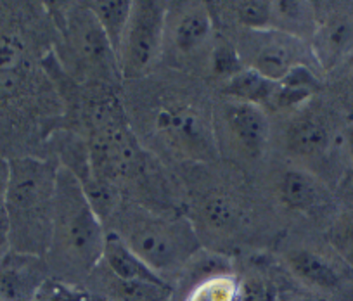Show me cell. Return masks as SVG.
I'll use <instances>...</instances> for the list:
<instances>
[{
	"mask_svg": "<svg viewBox=\"0 0 353 301\" xmlns=\"http://www.w3.org/2000/svg\"><path fill=\"white\" fill-rule=\"evenodd\" d=\"M104 241L103 222L88 203L80 180L68 168H57L49 253L70 276H87L103 260Z\"/></svg>",
	"mask_w": 353,
	"mask_h": 301,
	"instance_id": "6da1fadb",
	"label": "cell"
},
{
	"mask_svg": "<svg viewBox=\"0 0 353 301\" xmlns=\"http://www.w3.org/2000/svg\"><path fill=\"white\" fill-rule=\"evenodd\" d=\"M88 296L71 284L57 279H47L32 301H87Z\"/></svg>",
	"mask_w": 353,
	"mask_h": 301,
	"instance_id": "cb8c5ba5",
	"label": "cell"
},
{
	"mask_svg": "<svg viewBox=\"0 0 353 301\" xmlns=\"http://www.w3.org/2000/svg\"><path fill=\"white\" fill-rule=\"evenodd\" d=\"M166 21H172L168 28L170 42L182 56L196 54L212 37L213 21L206 6L189 4L188 8L179 9L173 19L166 12Z\"/></svg>",
	"mask_w": 353,
	"mask_h": 301,
	"instance_id": "9c48e42d",
	"label": "cell"
},
{
	"mask_svg": "<svg viewBox=\"0 0 353 301\" xmlns=\"http://www.w3.org/2000/svg\"><path fill=\"white\" fill-rule=\"evenodd\" d=\"M201 114L191 106L166 104L154 118L156 130L172 144L188 149L192 154H206L210 151V132Z\"/></svg>",
	"mask_w": 353,
	"mask_h": 301,
	"instance_id": "ba28073f",
	"label": "cell"
},
{
	"mask_svg": "<svg viewBox=\"0 0 353 301\" xmlns=\"http://www.w3.org/2000/svg\"><path fill=\"white\" fill-rule=\"evenodd\" d=\"M101 262H104L106 269L121 280L168 284L165 279H161L144 260L139 258V256L128 248L127 242H125L114 231H110L106 234L104 253Z\"/></svg>",
	"mask_w": 353,
	"mask_h": 301,
	"instance_id": "8fae6325",
	"label": "cell"
},
{
	"mask_svg": "<svg viewBox=\"0 0 353 301\" xmlns=\"http://www.w3.org/2000/svg\"><path fill=\"white\" fill-rule=\"evenodd\" d=\"M319 90V80L310 66L301 64L293 68L281 82H277L272 104L279 107H293L303 104Z\"/></svg>",
	"mask_w": 353,
	"mask_h": 301,
	"instance_id": "d6986e66",
	"label": "cell"
},
{
	"mask_svg": "<svg viewBox=\"0 0 353 301\" xmlns=\"http://www.w3.org/2000/svg\"><path fill=\"white\" fill-rule=\"evenodd\" d=\"M64 28L66 40L78 63L94 73L106 76H111L113 73L120 74L117 54L88 8L71 9L64 18Z\"/></svg>",
	"mask_w": 353,
	"mask_h": 301,
	"instance_id": "8992f818",
	"label": "cell"
},
{
	"mask_svg": "<svg viewBox=\"0 0 353 301\" xmlns=\"http://www.w3.org/2000/svg\"><path fill=\"white\" fill-rule=\"evenodd\" d=\"M239 279L230 272H216L196 280L184 301H237Z\"/></svg>",
	"mask_w": 353,
	"mask_h": 301,
	"instance_id": "ffe728a7",
	"label": "cell"
},
{
	"mask_svg": "<svg viewBox=\"0 0 353 301\" xmlns=\"http://www.w3.org/2000/svg\"><path fill=\"white\" fill-rule=\"evenodd\" d=\"M225 118L230 132L246 151L253 154L263 151L269 141V121L260 106L232 101L227 107Z\"/></svg>",
	"mask_w": 353,
	"mask_h": 301,
	"instance_id": "7c38bea8",
	"label": "cell"
},
{
	"mask_svg": "<svg viewBox=\"0 0 353 301\" xmlns=\"http://www.w3.org/2000/svg\"><path fill=\"white\" fill-rule=\"evenodd\" d=\"M277 82L265 79L256 71L244 68L237 74H234L232 79L225 82V94L232 97L234 101H241V103L254 104L260 106L261 104H270L274 99V92H276Z\"/></svg>",
	"mask_w": 353,
	"mask_h": 301,
	"instance_id": "ac0fdd59",
	"label": "cell"
},
{
	"mask_svg": "<svg viewBox=\"0 0 353 301\" xmlns=\"http://www.w3.org/2000/svg\"><path fill=\"white\" fill-rule=\"evenodd\" d=\"M9 165L6 211L11 222L12 249L43 256L49 253L52 239L57 168L37 158H21Z\"/></svg>",
	"mask_w": 353,
	"mask_h": 301,
	"instance_id": "7a4b0ae2",
	"label": "cell"
},
{
	"mask_svg": "<svg viewBox=\"0 0 353 301\" xmlns=\"http://www.w3.org/2000/svg\"><path fill=\"white\" fill-rule=\"evenodd\" d=\"M26 50L18 35L0 32V76L25 74Z\"/></svg>",
	"mask_w": 353,
	"mask_h": 301,
	"instance_id": "603a6c76",
	"label": "cell"
},
{
	"mask_svg": "<svg viewBox=\"0 0 353 301\" xmlns=\"http://www.w3.org/2000/svg\"><path fill=\"white\" fill-rule=\"evenodd\" d=\"M331 242L336 251L353 265V215L339 218L331 229Z\"/></svg>",
	"mask_w": 353,
	"mask_h": 301,
	"instance_id": "4316f807",
	"label": "cell"
},
{
	"mask_svg": "<svg viewBox=\"0 0 353 301\" xmlns=\"http://www.w3.org/2000/svg\"><path fill=\"white\" fill-rule=\"evenodd\" d=\"M43 256L11 251L0 260V301H32L47 277Z\"/></svg>",
	"mask_w": 353,
	"mask_h": 301,
	"instance_id": "52a82bcc",
	"label": "cell"
},
{
	"mask_svg": "<svg viewBox=\"0 0 353 301\" xmlns=\"http://www.w3.org/2000/svg\"><path fill=\"white\" fill-rule=\"evenodd\" d=\"M350 149H352V154H353V130L350 132Z\"/></svg>",
	"mask_w": 353,
	"mask_h": 301,
	"instance_id": "1f68e13d",
	"label": "cell"
},
{
	"mask_svg": "<svg viewBox=\"0 0 353 301\" xmlns=\"http://www.w3.org/2000/svg\"><path fill=\"white\" fill-rule=\"evenodd\" d=\"M281 201L293 211H310L324 199V191L310 174L303 170L284 172L279 184Z\"/></svg>",
	"mask_w": 353,
	"mask_h": 301,
	"instance_id": "9a60e30c",
	"label": "cell"
},
{
	"mask_svg": "<svg viewBox=\"0 0 353 301\" xmlns=\"http://www.w3.org/2000/svg\"><path fill=\"white\" fill-rule=\"evenodd\" d=\"M166 8L154 0H139L118 52V70L123 79H139L151 68L165 39Z\"/></svg>",
	"mask_w": 353,
	"mask_h": 301,
	"instance_id": "277c9868",
	"label": "cell"
},
{
	"mask_svg": "<svg viewBox=\"0 0 353 301\" xmlns=\"http://www.w3.org/2000/svg\"><path fill=\"white\" fill-rule=\"evenodd\" d=\"M9 178H11V165H9L8 160H2V158H0V209L6 208Z\"/></svg>",
	"mask_w": 353,
	"mask_h": 301,
	"instance_id": "f546056e",
	"label": "cell"
},
{
	"mask_svg": "<svg viewBox=\"0 0 353 301\" xmlns=\"http://www.w3.org/2000/svg\"><path fill=\"white\" fill-rule=\"evenodd\" d=\"M103 301H104V300H103Z\"/></svg>",
	"mask_w": 353,
	"mask_h": 301,
	"instance_id": "d6a6232c",
	"label": "cell"
},
{
	"mask_svg": "<svg viewBox=\"0 0 353 301\" xmlns=\"http://www.w3.org/2000/svg\"><path fill=\"white\" fill-rule=\"evenodd\" d=\"M237 23L248 28L250 32H261V30H272V2L265 0H246L236 2L232 8Z\"/></svg>",
	"mask_w": 353,
	"mask_h": 301,
	"instance_id": "7402d4cb",
	"label": "cell"
},
{
	"mask_svg": "<svg viewBox=\"0 0 353 301\" xmlns=\"http://www.w3.org/2000/svg\"><path fill=\"white\" fill-rule=\"evenodd\" d=\"M212 66L213 71L220 76H223L225 80L232 79L234 74H237L239 71L244 70L243 61H241L237 49L227 45V43H220L215 50H213L212 56Z\"/></svg>",
	"mask_w": 353,
	"mask_h": 301,
	"instance_id": "484cf974",
	"label": "cell"
},
{
	"mask_svg": "<svg viewBox=\"0 0 353 301\" xmlns=\"http://www.w3.org/2000/svg\"><path fill=\"white\" fill-rule=\"evenodd\" d=\"M284 258L291 273L315 293L334 291L339 286V273L317 253L308 249H291Z\"/></svg>",
	"mask_w": 353,
	"mask_h": 301,
	"instance_id": "5bb4252c",
	"label": "cell"
},
{
	"mask_svg": "<svg viewBox=\"0 0 353 301\" xmlns=\"http://www.w3.org/2000/svg\"><path fill=\"white\" fill-rule=\"evenodd\" d=\"M206 220L215 229H229L237 222V209L227 198H210L203 206Z\"/></svg>",
	"mask_w": 353,
	"mask_h": 301,
	"instance_id": "d4e9b609",
	"label": "cell"
},
{
	"mask_svg": "<svg viewBox=\"0 0 353 301\" xmlns=\"http://www.w3.org/2000/svg\"><path fill=\"white\" fill-rule=\"evenodd\" d=\"M314 57L324 68H332L353 49V18L332 14L314 28Z\"/></svg>",
	"mask_w": 353,
	"mask_h": 301,
	"instance_id": "30bf717a",
	"label": "cell"
},
{
	"mask_svg": "<svg viewBox=\"0 0 353 301\" xmlns=\"http://www.w3.org/2000/svg\"><path fill=\"white\" fill-rule=\"evenodd\" d=\"M94 282L104 301H170L173 293L170 284L121 280L108 269L94 272Z\"/></svg>",
	"mask_w": 353,
	"mask_h": 301,
	"instance_id": "4fadbf2b",
	"label": "cell"
},
{
	"mask_svg": "<svg viewBox=\"0 0 353 301\" xmlns=\"http://www.w3.org/2000/svg\"><path fill=\"white\" fill-rule=\"evenodd\" d=\"M329 141V128L317 118H300L288 130V147L296 156H319L327 149Z\"/></svg>",
	"mask_w": 353,
	"mask_h": 301,
	"instance_id": "2e32d148",
	"label": "cell"
},
{
	"mask_svg": "<svg viewBox=\"0 0 353 301\" xmlns=\"http://www.w3.org/2000/svg\"><path fill=\"white\" fill-rule=\"evenodd\" d=\"M132 6L134 2H128V0H99V2L87 4L88 11L92 12L106 39L110 40L117 59L132 14Z\"/></svg>",
	"mask_w": 353,
	"mask_h": 301,
	"instance_id": "e0dca14e",
	"label": "cell"
},
{
	"mask_svg": "<svg viewBox=\"0 0 353 301\" xmlns=\"http://www.w3.org/2000/svg\"><path fill=\"white\" fill-rule=\"evenodd\" d=\"M237 301H277V294L267 280L258 276H250L239 280Z\"/></svg>",
	"mask_w": 353,
	"mask_h": 301,
	"instance_id": "83f0119b",
	"label": "cell"
},
{
	"mask_svg": "<svg viewBox=\"0 0 353 301\" xmlns=\"http://www.w3.org/2000/svg\"><path fill=\"white\" fill-rule=\"evenodd\" d=\"M11 249V222H9V215L8 211H6V208H2L0 209V260L4 258Z\"/></svg>",
	"mask_w": 353,
	"mask_h": 301,
	"instance_id": "f1b7e54d",
	"label": "cell"
},
{
	"mask_svg": "<svg viewBox=\"0 0 353 301\" xmlns=\"http://www.w3.org/2000/svg\"><path fill=\"white\" fill-rule=\"evenodd\" d=\"M237 54L244 68L256 71L272 82H281L293 68L307 64V45L303 40L279 30H248L241 39Z\"/></svg>",
	"mask_w": 353,
	"mask_h": 301,
	"instance_id": "5b68a950",
	"label": "cell"
},
{
	"mask_svg": "<svg viewBox=\"0 0 353 301\" xmlns=\"http://www.w3.org/2000/svg\"><path fill=\"white\" fill-rule=\"evenodd\" d=\"M117 234L161 279L166 273L181 270L198 251L194 232L182 220L132 215Z\"/></svg>",
	"mask_w": 353,
	"mask_h": 301,
	"instance_id": "3957f363",
	"label": "cell"
},
{
	"mask_svg": "<svg viewBox=\"0 0 353 301\" xmlns=\"http://www.w3.org/2000/svg\"><path fill=\"white\" fill-rule=\"evenodd\" d=\"M272 30L290 33V35L301 39V32H305L312 21L310 8L305 2H294V0H279L272 2Z\"/></svg>",
	"mask_w": 353,
	"mask_h": 301,
	"instance_id": "44dd1931",
	"label": "cell"
},
{
	"mask_svg": "<svg viewBox=\"0 0 353 301\" xmlns=\"http://www.w3.org/2000/svg\"><path fill=\"white\" fill-rule=\"evenodd\" d=\"M284 301H329V298L324 296L322 293L310 291V293H293Z\"/></svg>",
	"mask_w": 353,
	"mask_h": 301,
	"instance_id": "4dcf8cb0",
	"label": "cell"
}]
</instances>
